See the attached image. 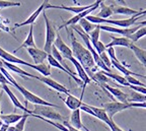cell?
<instances>
[{
	"mask_svg": "<svg viewBox=\"0 0 146 131\" xmlns=\"http://www.w3.org/2000/svg\"><path fill=\"white\" fill-rule=\"evenodd\" d=\"M70 35V40H71V50H72L73 57L77 60L78 62L82 65V67L84 68V70H92L94 67L96 63L94 61V58L91 56L90 52L85 48L82 44L76 40L75 36L73 34V32L69 33Z\"/></svg>",
	"mask_w": 146,
	"mask_h": 131,
	"instance_id": "obj_1",
	"label": "cell"
},
{
	"mask_svg": "<svg viewBox=\"0 0 146 131\" xmlns=\"http://www.w3.org/2000/svg\"><path fill=\"white\" fill-rule=\"evenodd\" d=\"M13 86L15 87L16 90L21 92V94H23V98H25V101H27V103H29V102H30V103L34 104L35 106H47V107H52V108H59V106L55 105V104L49 103V102L43 100L42 98L38 97L36 94H33L32 92H30L29 90H27V88H25V87H23V85L18 84L17 82H16Z\"/></svg>",
	"mask_w": 146,
	"mask_h": 131,
	"instance_id": "obj_2",
	"label": "cell"
},
{
	"mask_svg": "<svg viewBox=\"0 0 146 131\" xmlns=\"http://www.w3.org/2000/svg\"><path fill=\"white\" fill-rule=\"evenodd\" d=\"M31 115H36L40 117H43L47 120H51V121H58L64 122L65 118L59 114L57 111H55L52 107H47V106H35V109L32 111Z\"/></svg>",
	"mask_w": 146,
	"mask_h": 131,
	"instance_id": "obj_3",
	"label": "cell"
},
{
	"mask_svg": "<svg viewBox=\"0 0 146 131\" xmlns=\"http://www.w3.org/2000/svg\"><path fill=\"white\" fill-rule=\"evenodd\" d=\"M43 16L46 23V42L45 45H44V51L49 55L51 53L52 47L54 46L55 40H56V37H57V33H56V30H55L54 23L49 19L45 10L43 11Z\"/></svg>",
	"mask_w": 146,
	"mask_h": 131,
	"instance_id": "obj_4",
	"label": "cell"
},
{
	"mask_svg": "<svg viewBox=\"0 0 146 131\" xmlns=\"http://www.w3.org/2000/svg\"><path fill=\"white\" fill-rule=\"evenodd\" d=\"M69 60H70L71 62L73 63L74 67L76 68V71H77L78 78H79L80 80H81L82 85H83V87H82L81 97H80V100H82V98H83V94H84V90H85V87H86V85H87V84H89V83H90L91 79H90V77H89L88 74H87V72L84 70V68L82 67V65L80 64L79 62H78V61L75 59V58H74V57H71Z\"/></svg>",
	"mask_w": 146,
	"mask_h": 131,
	"instance_id": "obj_5",
	"label": "cell"
},
{
	"mask_svg": "<svg viewBox=\"0 0 146 131\" xmlns=\"http://www.w3.org/2000/svg\"><path fill=\"white\" fill-rule=\"evenodd\" d=\"M129 104L121 103V102H110V103L104 104V110L106 111L107 115L109 116L110 119L113 120V117L116 115L117 113L122 112L124 110L129 109Z\"/></svg>",
	"mask_w": 146,
	"mask_h": 131,
	"instance_id": "obj_6",
	"label": "cell"
},
{
	"mask_svg": "<svg viewBox=\"0 0 146 131\" xmlns=\"http://www.w3.org/2000/svg\"><path fill=\"white\" fill-rule=\"evenodd\" d=\"M100 0L96 1V2H94V5L91 7V8H89V9L85 10V11H83V12H80V13L76 14V15H74L73 17H71L70 19H68L67 21H65L63 25H60L59 28H58V30H61V29L66 28V27H69V25H75L77 23H79V21H81L82 19H85V17H86L87 15H89L91 12L94 11V10L100 6Z\"/></svg>",
	"mask_w": 146,
	"mask_h": 131,
	"instance_id": "obj_7",
	"label": "cell"
},
{
	"mask_svg": "<svg viewBox=\"0 0 146 131\" xmlns=\"http://www.w3.org/2000/svg\"><path fill=\"white\" fill-rule=\"evenodd\" d=\"M0 59L2 61H5V62L11 63V64H19V65H25V66L31 67V68H34L35 64H32V63H29L25 60H21V58L16 57L13 54L9 53L7 51H5L3 48L0 47Z\"/></svg>",
	"mask_w": 146,
	"mask_h": 131,
	"instance_id": "obj_8",
	"label": "cell"
},
{
	"mask_svg": "<svg viewBox=\"0 0 146 131\" xmlns=\"http://www.w3.org/2000/svg\"><path fill=\"white\" fill-rule=\"evenodd\" d=\"M54 46H55V48L59 51V53L62 55L63 59H68L69 60L71 57H73L71 48L70 47H68L66 44H65V42L62 40L61 36H60L59 34H57V37H56V40H55Z\"/></svg>",
	"mask_w": 146,
	"mask_h": 131,
	"instance_id": "obj_9",
	"label": "cell"
},
{
	"mask_svg": "<svg viewBox=\"0 0 146 131\" xmlns=\"http://www.w3.org/2000/svg\"><path fill=\"white\" fill-rule=\"evenodd\" d=\"M94 3H91L89 5H86V6H65V5H52L49 3V1L47 2L45 7V11L46 9H49V8H54V9H62V10H66V11H70L73 12V13L78 14L80 12H83L85 10L89 9L91 7L94 6Z\"/></svg>",
	"mask_w": 146,
	"mask_h": 131,
	"instance_id": "obj_10",
	"label": "cell"
},
{
	"mask_svg": "<svg viewBox=\"0 0 146 131\" xmlns=\"http://www.w3.org/2000/svg\"><path fill=\"white\" fill-rule=\"evenodd\" d=\"M140 17L132 16L130 19H102V23H110V25H114L116 27H119L121 29H128L131 25H135L137 21H139Z\"/></svg>",
	"mask_w": 146,
	"mask_h": 131,
	"instance_id": "obj_11",
	"label": "cell"
},
{
	"mask_svg": "<svg viewBox=\"0 0 146 131\" xmlns=\"http://www.w3.org/2000/svg\"><path fill=\"white\" fill-rule=\"evenodd\" d=\"M100 31H106V32L110 33H115V34H119L124 36L125 38H129L132 34H134L139 27H133V28H128V29H121V28H114V27H110V25H100Z\"/></svg>",
	"mask_w": 146,
	"mask_h": 131,
	"instance_id": "obj_12",
	"label": "cell"
},
{
	"mask_svg": "<svg viewBox=\"0 0 146 131\" xmlns=\"http://www.w3.org/2000/svg\"><path fill=\"white\" fill-rule=\"evenodd\" d=\"M48 1H43L42 4L38 7V9H36L34 11V13L30 16V17H27L25 21H23V23H17L14 25V29H17V28H21V27H25V25H34V23L36 21V19L39 17V15L41 13H43V11L45 10V7L46 4H47Z\"/></svg>",
	"mask_w": 146,
	"mask_h": 131,
	"instance_id": "obj_13",
	"label": "cell"
},
{
	"mask_svg": "<svg viewBox=\"0 0 146 131\" xmlns=\"http://www.w3.org/2000/svg\"><path fill=\"white\" fill-rule=\"evenodd\" d=\"M38 80L42 81V82H44L45 84L48 85V86H50L51 88H53V90H57V92H62V94H70V90H69L66 86H64L63 84L57 82L56 80H54V79H52V78H50V77L38 76Z\"/></svg>",
	"mask_w": 146,
	"mask_h": 131,
	"instance_id": "obj_14",
	"label": "cell"
},
{
	"mask_svg": "<svg viewBox=\"0 0 146 131\" xmlns=\"http://www.w3.org/2000/svg\"><path fill=\"white\" fill-rule=\"evenodd\" d=\"M27 53L33 58L35 65L43 64L44 61L48 58V54L46 53L45 51L40 50L38 48H27Z\"/></svg>",
	"mask_w": 146,
	"mask_h": 131,
	"instance_id": "obj_15",
	"label": "cell"
},
{
	"mask_svg": "<svg viewBox=\"0 0 146 131\" xmlns=\"http://www.w3.org/2000/svg\"><path fill=\"white\" fill-rule=\"evenodd\" d=\"M2 86V88H3V90H4L5 92L7 94V96L9 97V99L11 100V102H12V104L14 105V107L15 108H17V109H21V110H23L25 113H27V114H30L31 115V113H32V111H30L29 109H27V107H25L21 104V102L19 101V100L17 99V98L15 97V94H13V92H11V90L9 88V86L8 85H1Z\"/></svg>",
	"mask_w": 146,
	"mask_h": 131,
	"instance_id": "obj_16",
	"label": "cell"
},
{
	"mask_svg": "<svg viewBox=\"0 0 146 131\" xmlns=\"http://www.w3.org/2000/svg\"><path fill=\"white\" fill-rule=\"evenodd\" d=\"M111 38H112V42L106 45V49L110 48V47H113V48H114V47H116V46L130 48L131 45L134 44L128 39V38H125V37H115V36H111Z\"/></svg>",
	"mask_w": 146,
	"mask_h": 131,
	"instance_id": "obj_17",
	"label": "cell"
},
{
	"mask_svg": "<svg viewBox=\"0 0 146 131\" xmlns=\"http://www.w3.org/2000/svg\"><path fill=\"white\" fill-rule=\"evenodd\" d=\"M80 109H77L75 111H72L71 113V116H70V123H71V126L74 127L75 129L77 130H80V129H85V131H89L84 125L82 124V121H81V115H80Z\"/></svg>",
	"mask_w": 146,
	"mask_h": 131,
	"instance_id": "obj_18",
	"label": "cell"
},
{
	"mask_svg": "<svg viewBox=\"0 0 146 131\" xmlns=\"http://www.w3.org/2000/svg\"><path fill=\"white\" fill-rule=\"evenodd\" d=\"M47 60H48V62H49V65L50 66H53V67H55V68H58V69H60V70H62V71H64L66 74H68L70 77H72L74 80L76 81L77 83H79V84H82V82H81V80H80L79 78L76 76V74L74 73V72H70V71H68L67 69H65L63 66H62L61 64H60L58 61H56V60L54 59V58L52 57V56L49 54L48 55V58H47Z\"/></svg>",
	"mask_w": 146,
	"mask_h": 131,
	"instance_id": "obj_19",
	"label": "cell"
},
{
	"mask_svg": "<svg viewBox=\"0 0 146 131\" xmlns=\"http://www.w3.org/2000/svg\"><path fill=\"white\" fill-rule=\"evenodd\" d=\"M113 9V13L115 14H123V15H130L132 16H136L138 14L139 10H135L132 8H129L127 6H123V5H117V4H112L111 5Z\"/></svg>",
	"mask_w": 146,
	"mask_h": 131,
	"instance_id": "obj_20",
	"label": "cell"
},
{
	"mask_svg": "<svg viewBox=\"0 0 146 131\" xmlns=\"http://www.w3.org/2000/svg\"><path fill=\"white\" fill-rule=\"evenodd\" d=\"M23 48H36V44H35V40H34V25H30V33L27 36V39L23 41V43L21 44V46L16 48L15 50L13 51V55L14 53H16L17 51H19Z\"/></svg>",
	"mask_w": 146,
	"mask_h": 131,
	"instance_id": "obj_21",
	"label": "cell"
},
{
	"mask_svg": "<svg viewBox=\"0 0 146 131\" xmlns=\"http://www.w3.org/2000/svg\"><path fill=\"white\" fill-rule=\"evenodd\" d=\"M102 86H103L105 90H107L111 94H113L116 99H118L121 103H127L128 94H125V92H123L121 90L116 88V87L110 86V85H108V84H104V85L102 84Z\"/></svg>",
	"mask_w": 146,
	"mask_h": 131,
	"instance_id": "obj_22",
	"label": "cell"
},
{
	"mask_svg": "<svg viewBox=\"0 0 146 131\" xmlns=\"http://www.w3.org/2000/svg\"><path fill=\"white\" fill-rule=\"evenodd\" d=\"M64 103H65V105H66L71 111H75V110H77V109H80V107L83 105L82 100L74 97V96H72L71 94H67V98L64 100Z\"/></svg>",
	"mask_w": 146,
	"mask_h": 131,
	"instance_id": "obj_23",
	"label": "cell"
},
{
	"mask_svg": "<svg viewBox=\"0 0 146 131\" xmlns=\"http://www.w3.org/2000/svg\"><path fill=\"white\" fill-rule=\"evenodd\" d=\"M2 62H3V67L5 66L7 69H8V70H10V71H13V72H15V73L21 74V75H23V76H29V77L38 79V76L34 75V74H31L30 72H27V71H25V70H23V69L19 68L17 65L11 64V63H8V62H5V61H2Z\"/></svg>",
	"mask_w": 146,
	"mask_h": 131,
	"instance_id": "obj_24",
	"label": "cell"
},
{
	"mask_svg": "<svg viewBox=\"0 0 146 131\" xmlns=\"http://www.w3.org/2000/svg\"><path fill=\"white\" fill-rule=\"evenodd\" d=\"M111 63H112V65L115 67V68H117L119 70V71H121L122 73L124 74L125 76H141V77H145V76L141 75V74H138V73H135V72L131 71V70H129V69L127 68L126 66H124L123 64H122L119 60H117V61H114V60H111Z\"/></svg>",
	"mask_w": 146,
	"mask_h": 131,
	"instance_id": "obj_25",
	"label": "cell"
},
{
	"mask_svg": "<svg viewBox=\"0 0 146 131\" xmlns=\"http://www.w3.org/2000/svg\"><path fill=\"white\" fill-rule=\"evenodd\" d=\"M130 49L132 50V52L134 53V55L136 56V58L139 60V62L142 63L144 66H146V50L142 48H139L138 46H136L135 44H132L130 46Z\"/></svg>",
	"mask_w": 146,
	"mask_h": 131,
	"instance_id": "obj_26",
	"label": "cell"
},
{
	"mask_svg": "<svg viewBox=\"0 0 146 131\" xmlns=\"http://www.w3.org/2000/svg\"><path fill=\"white\" fill-rule=\"evenodd\" d=\"M23 115H18L15 113H12V114H8V115H1L0 119L2 124H6V125H11V124H16L19 120L21 119Z\"/></svg>",
	"mask_w": 146,
	"mask_h": 131,
	"instance_id": "obj_27",
	"label": "cell"
},
{
	"mask_svg": "<svg viewBox=\"0 0 146 131\" xmlns=\"http://www.w3.org/2000/svg\"><path fill=\"white\" fill-rule=\"evenodd\" d=\"M88 108L94 113V115H96V117L98 118V119L105 122L106 124L109 123L110 120H112L109 118V116L107 115V113H106V111L104 110V109L98 108V107H94V106H90V105H88Z\"/></svg>",
	"mask_w": 146,
	"mask_h": 131,
	"instance_id": "obj_28",
	"label": "cell"
},
{
	"mask_svg": "<svg viewBox=\"0 0 146 131\" xmlns=\"http://www.w3.org/2000/svg\"><path fill=\"white\" fill-rule=\"evenodd\" d=\"M100 11L98 13V17H100V19H109L110 16H112L113 14V9H112V7L111 6H108V5H106L105 3L103 2V1H100Z\"/></svg>",
	"mask_w": 146,
	"mask_h": 131,
	"instance_id": "obj_29",
	"label": "cell"
},
{
	"mask_svg": "<svg viewBox=\"0 0 146 131\" xmlns=\"http://www.w3.org/2000/svg\"><path fill=\"white\" fill-rule=\"evenodd\" d=\"M146 102V96L145 94H139V92H133L130 94H128L127 104L130 103H144Z\"/></svg>",
	"mask_w": 146,
	"mask_h": 131,
	"instance_id": "obj_30",
	"label": "cell"
},
{
	"mask_svg": "<svg viewBox=\"0 0 146 131\" xmlns=\"http://www.w3.org/2000/svg\"><path fill=\"white\" fill-rule=\"evenodd\" d=\"M78 23H79L80 28H81V31L86 35L90 34V33L96 29V25H94V23H89L86 19H82L81 21H79Z\"/></svg>",
	"mask_w": 146,
	"mask_h": 131,
	"instance_id": "obj_31",
	"label": "cell"
},
{
	"mask_svg": "<svg viewBox=\"0 0 146 131\" xmlns=\"http://www.w3.org/2000/svg\"><path fill=\"white\" fill-rule=\"evenodd\" d=\"M102 72H103L107 77L112 78V79H114L115 81H117V82L120 83L121 85H124V86H129V85H130L128 83V81L126 80L125 76L118 75V74H115V73H113V72H106V71H103V70H102Z\"/></svg>",
	"mask_w": 146,
	"mask_h": 131,
	"instance_id": "obj_32",
	"label": "cell"
},
{
	"mask_svg": "<svg viewBox=\"0 0 146 131\" xmlns=\"http://www.w3.org/2000/svg\"><path fill=\"white\" fill-rule=\"evenodd\" d=\"M144 36H146V27H140V29H138V30H137L134 34L131 35L128 39L130 40L132 43H135V42H137L139 39L143 38Z\"/></svg>",
	"mask_w": 146,
	"mask_h": 131,
	"instance_id": "obj_33",
	"label": "cell"
},
{
	"mask_svg": "<svg viewBox=\"0 0 146 131\" xmlns=\"http://www.w3.org/2000/svg\"><path fill=\"white\" fill-rule=\"evenodd\" d=\"M34 69L38 70L44 77H49L51 75V68H50V65H47L45 63L43 64H38V65H35Z\"/></svg>",
	"mask_w": 146,
	"mask_h": 131,
	"instance_id": "obj_34",
	"label": "cell"
},
{
	"mask_svg": "<svg viewBox=\"0 0 146 131\" xmlns=\"http://www.w3.org/2000/svg\"><path fill=\"white\" fill-rule=\"evenodd\" d=\"M100 25H98L96 27L92 32L88 35V38H89V41H90L91 45L94 46L98 41H100Z\"/></svg>",
	"mask_w": 146,
	"mask_h": 131,
	"instance_id": "obj_35",
	"label": "cell"
},
{
	"mask_svg": "<svg viewBox=\"0 0 146 131\" xmlns=\"http://www.w3.org/2000/svg\"><path fill=\"white\" fill-rule=\"evenodd\" d=\"M92 79H94V80H96V82L102 83V84H106V83L109 81V77H107V76H106L102 71L94 73V75L92 76Z\"/></svg>",
	"mask_w": 146,
	"mask_h": 131,
	"instance_id": "obj_36",
	"label": "cell"
},
{
	"mask_svg": "<svg viewBox=\"0 0 146 131\" xmlns=\"http://www.w3.org/2000/svg\"><path fill=\"white\" fill-rule=\"evenodd\" d=\"M30 114H27V113H25V114H23V117H21V119L19 120V121L16 123V125H14V127H15L17 130L19 131H23V129H25V122H27V118L30 117Z\"/></svg>",
	"mask_w": 146,
	"mask_h": 131,
	"instance_id": "obj_37",
	"label": "cell"
},
{
	"mask_svg": "<svg viewBox=\"0 0 146 131\" xmlns=\"http://www.w3.org/2000/svg\"><path fill=\"white\" fill-rule=\"evenodd\" d=\"M21 2L15 1H6V0H0V8H8V7H17L21 6Z\"/></svg>",
	"mask_w": 146,
	"mask_h": 131,
	"instance_id": "obj_38",
	"label": "cell"
},
{
	"mask_svg": "<svg viewBox=\"0 0 146 131\" xmlns=\"http://www.w3.org/2000/svg\"><path fill=\"white\" fill-rule=\"evenodd\" d=\"M126 80L128 81V83L130 85H135V86H144L146 87V84H144L143 82H141V81H139L138 79H136L135 77H133V76H125Z\"/></svg>",
	"mask_w": 146,
	"mask_h": 131,
	"instance_id": "obj_39",
	"label": "cell"
},
{
	"mask_svg": "<svg viewBox=\"0 0 146 131\" xmlns=\"http://www.w3.org/2000/svg\"><path fill=\"white\" fill-rule=\"evenodd\" d=\"M92 47H94V49L96 51V53H98V55H100L102 53L106 52V50H107V49H106V45L103 43V42H100V41H98V43Z\"/></svg>",
	"mask_w": 146,
	"mask_h": 131,
	"instance_id": "obj_40",
	"label": "cell"
},
{
	"mask_svg": "<svg viewBox=\"0 0 146 131\" xmlns=\"http://www.w3.org/2000/svg\"><path fill=\"white\" fill-rule=\"evenodd\" d=\"M100 59H102V61H103L104 64H105L109 69H111V67H112V63H111V59L109 58L108 54L106 53V52H104V53L100 54Z\"/></svg>",
	"mask_w": 146,
	"mask_h": 131,
	"instance_id": "obj_41",
	"label": "cell"
},
{
	"mask_svg": "<svg viewBox=\"0 0 146 131\" xmlns=\"http://www.w3.org/2000/svg\"><path fill=\"white\" fill-rule=\"evenodd\" d=\"M106 51L108 52V56H109V58L111 60H114V61H117V60H118V58L116 57V53H115V48L110 47V48H107Z\"/></svg>",
	"mask_w": 146,
	"mask_h": 131,
	"instance_id": "obj_42",
	"label": "cell"
},
{
	"mask_svg": "<svg viewBox=\"0 0 146 131\" xmlns=\"http://www.w3.org/2000/svg\"><path fill=\"white\" fill-rule=\"evenodd\" d=\"M9 85L11 84V83L9 82L8 80H7L6 78H5V76L3 75V73L1 71H0V85Z\"/></svg>",
	"mask_w": 146,
	"mask_h": 131,
	"instance_id": "obj_43",
	"label": "cell"
},
{
	"mask_svg": "<svg viewBox=\"0 0 146 131\" xmlns=\"http://www.w3.org/2000/svg\"><path fill=\"white\" fill-rule=\"evenodd\" d=\"M63 125H64V126H65V127H66V128L68 129L69 131H80V130H77V129H75V128H74V127L71 126L70 123H68V122H67L66 120H65V121L63 122Z\"/></svg>",
	"mask_w": 146,
	"mask_h": 131,
	"instance_id": "obj_44",
	"label": "cell"
},
{
	"mask_svg": "<svg viewBox=\"0 0 146 131\" xmlns=\"http://www.w3.org/2000/svg\"><path fill=\"white\" fill-rule=\"evenodd\" d=\"M143 15H146V9L145 10H139V11H138V14L136 15V17H140V19H141Z\"/></svg>",
	"mask_w": 146,
	"mask_h": 131,
	"instance_id": "obj_45",
	"label": "cell"
},
{
	"mask_svg": "<svg viewBox=\"0 0 146 131\" xmlns=\"http://www.w3.org/2000/svg\"><path fill=\"white\" fill-rule=\"evenodd\" d=\"M136 25H137V27H146V21H137Z\"/></svg>",
	"mask_w": 146,
	"mask_h": 131,
	"instance_id": "obj_46",
	"label": "cell"
},
{
	"mask_svg": "<svg viewBox=\"0 0 146 131\" xmlns=\"http://www.w3.org/2000/svg\"><path fill=\"white\" fill-rule=\"evenodd\" d=\"M7 128H8V125L2 124L0 126V131H7Z\"/></svg>",
	"mask_w": 146,
	"mask_h": 131,
	"instance_id": "obj_47",
	"label": "cell"
},
{
	"mask_svg": "<svg viewBox=\"0 0 146 131\" xmlns=\"http://www.w3.org/2000/svg\"><path fill=\"white\" fill-rule=\"evenodd\" d=\"M0 67H3V62H2V60L0 59Z\"/></svg>",
	"mask_w": 146,
	"mask_h": 131,
	"instance_id": "obj_48",
	"label": "cell"
},
{
	"mask_svg": "<svg viewBox=\"0 0 146 131\" xmlns=\"http://www.w3.org/2000/svg\"><path fill=\"white\" fill-rule=\"evenodd\" d=\"M0 117H1V114H0ZM2 125V122H1V119H0V126Z\"/></svg>",
	"mask_w": 146,
	"mask_h": 131,
	"instance_id": "obj_49",
	"label": "cell"
}]
</instances>
